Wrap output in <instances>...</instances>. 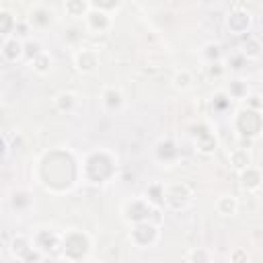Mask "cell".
<instances>
[{
    "label": "cell",
    "mask_w": 263,
    "mask_h": 263,
    "mask_svg": "<svg viewBox=\"0 0 263 263\" xmlns=\"http://www.w3.org/2000/svg\"><path fill=\"white\" fill-rule=\"evenodd\" d=\"M84 18H86L88 29L95 31V33L107 31V29L111 27V18H109V14H107L105 10H101V8H90V10L84 14Z\"/></svg>",
    "instance_id": "6da1fadb"
},
{
    "label": "cell",
    "mask_w": 263,
    "mask_h": 263,
    "mask_svg": "<svg viewBox=\"0 0 263 263\" xmlns=\"http://www.w3.org/2000/svg\"><path fill=\"white\" fill-rule=\"evenodd\" d=\"M74 64H76L78 72H84V74L95 72L99 66V53L95 49H80L74 58Z\"/></svg>",
    "instance_id": "7a4b0ae2"
},
{
    "label": "cell",
    "mask_w": 263,
    "mask_h": 263,
    "mask_svg": "<svg viewBox=\"0 0 263 263\" xmlns=\"http://www.w3.org/2000/svg\"><path fill=\"white\" fill-rule=\"evenodd\" d=\"M251 25V18H249V12L245 10H234L230 16H228V29L234 33V35H242Z\"/></svg>",
    "instance_id": "3957f363"
},
{
    "label": "cell",
    "mask_w": 263,
    "mask_h": 263,
    "mask_svg": "<svg viewBox=\"0 0 263 263\" xmlns=\"http://www.w3.org/2000/svg\"><path fill=\"white\" fill-rule=\"evenodd\" d=\"M23 41L18 39V37H14V35H10L6 41H4V45H2V55L8 60V62H16L18 58H23Z\"/></svg>",
    "instance_id": "277c9868"
},
{
    "label": "cell",
    "mask_w": 263,
    "mask_h": 263,
    "mask_svg": "<svg viewBox=\"0 0 263 263\" xmlns=\"http://www.w3.org/2000/svg\"><path fill=\"white\" fill-rule=\"evenodd\" d=\"M64 10H66L70 16L80 18V16H84L90 8H88V2H86V0H66V2H64Z\"/></svg>",
    "instance_id": "5b68a950"
},
{
    "label": "cell",
    "mask_w": 263,
    "mask_h": 263,
    "mask_svg": "<svg viewBox=\"0 0 263 263\" xmlns=\"http://www.w3.org/2000/svg\"><path fill=\"white\" fill-rule=\"evenodd\" d=\"M195 144H197V150L203 152V154H212L216 150V138L210 134V132H201L195 136Z\"/></svg>",
    "instance_id": "8992f818"
},
{
    "label": "cell",
    "mask_w": 263,
    "mask_h": 263,
    "mask_svg": "<svg viewBox=\"0 0 263 263\" xmlns=\"http://www.w3.org/2000/svg\"><path fill=\"white\" fill-rule=\"evenodd\" d=\"M31 62H33V70L37 74H47L51 70V55L47 51H39Z\"/></svg>",
    "instance_id": "52a82bcc"
},
{
    "label": "cell",
    "mask_w": 263,
    "mask_h": 263,
    "mask_svg": "<svg viewBox=\"0 0 263 263\" xmlns=\"http://www.w3.org/2000/svg\"><path fill=\"white\" fill-rule=\"evenodd\" d=\"M103 103H105V107L107 109H119L121 107V103H123V97H121V92L117 90V88H105V92H103Z\"/></svg>",
    "instance_id": "ba28073f"
},
{
    "label": "cell",
    "mask_w": 263,
    "mask_h": 263,
    "mask_svg": "<svg viewBox=\"0 0 263 263\" xmlns=\"http://www.w3.org/2000/svg\"><path fill=\"white\" fill-rule=\"evenodd\" d=\"M55 107L60 111H72L76 107V95L74 92H60L55 97Z\"/></svg>",
    "instance_id": "9c48e42d"
},
{
    "label": "cell",
    "mask_w": 263,
    "mask_h": 263,
    "mask_svg": "<svg viewBox=\"0 0 263 263\" xmlns=\"http://www.w3.org/2000/svg\"><path fill=\"white\" fill-rule=\"evenodd\" d=\"M236 199L232 197V195H224V197H220L218 199V203H216V208H218V212L222 214V216H232L234 212H236Z\"/></svg>",
    "instance_id": "30bf717a"
},
{
    "label": "cell",
    "mask_w": 263,
    "mask_h": 263,
    "mask_svg": "<svg viewBox=\"0 0 263 263\" xmlns=\"http://www.w3.org/2000/svg\"><path fill=\"white\" fill-rule=\"evenodd\" d=\"M191 84H193V76L187 70H181L173 76V86L177 90H187V88H191Z\"/></svg>",
    "instance_id": "8fae6325"
},
{
    "label": "cell",
    "mask_w": 263,
    "mask_h": 263,
    "mask_svg": "<svg viewBox=\"0 0 263 263\" xmlns=\"http://www.w3.org/2000/svg\"><path fill=\"white\" fill-rule=\"evenodd\" d=\"M230 160H232V164L238 168V171H242V168H247L249 164H251V160H249V154H247V150H240V148H236V150H232V154H230Z\"/></svg>",
    "instance_id": "7c38bea8"
},
{
    "label": "cell",
    "mask_w": 263,
    "mask_h": 263,
    "mask_svg": "<svg viewBox=\"0 0 263 263\" xmlns=\"http://www.w3.org/2000/svg\"><path fill=\"white\" fill-rule=\"evenodd\" d=\"M146 199H148V203H152V205H160V203H164V187L162 185H152L148 191H146Z\"/></svg>",
    "instance_id": "4fadbf2b"
},
{
    "label": "cell",
    "mask_w": 263,
    "mask_h": 263,
    "mask_svg": "<svg viewBox=\"0 0 263 263\" xmlns=\"http://www.w3.org/2000/svg\"><path fill=\"white\" fill-rule=\"evenodd\" d=\"M259 53H261V43H259V39H257V37H247L242 55H245V58H259Z\"/></svg>",
    "instance_id": "5bb4252c"
},
{
    "label": "cell",
    "mask_w": 263,
    "mask_h": 263,
    "mask_svg": "<svg viewBox=\"0 0 263 263\" xmlns=\"http://www.w3.org/2000/svg\"><path fill=\"white\" fill-rule=\"evenodd\" d=\"M14 25H16V21H14L6 10H2V12H0V35L12 33V31H14Z\"/></svg>",
    "instance_id": "9a60e30c"
},
{
    "label": "cell",
    "mask_w": 263,
    "mask_h": 263,
    "mask_svg": "<svg viewBox=\"0 0 263 263\" xmlns=\"http://www.w3.org/2000/svg\"><path fill=\"white\" fill-rule=\"evenodd\" d=\"M6 154V142H4V138L0 136V158Z\"/></svg>",
    "instance_id": "2e32d148"
}]
</instances>
